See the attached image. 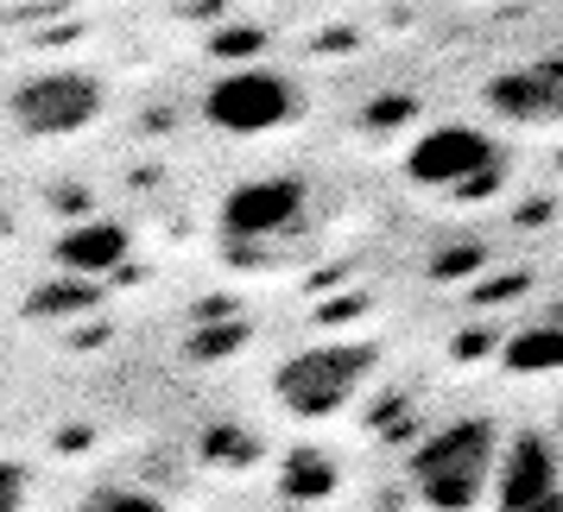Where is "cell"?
<instances>
[{
  "mask_svg": "<svg viewBox=\"0 0 563 512\" xmlns=\"http://www.w3.org/2000/svg\"><path fill=\"white\" fill-rule=\"evenodd\" d=\"M487 108L507 114L519 127H538V121H558L563 114V70L558 64H526V70H507V77L487 82Z\"/></svg>",
  "mask_w": 563,
  "mask_h": 512,
  "instance_id": "8",
  "label": "cell"
},
{
  "mask_svg": "<svg viewBox=\"0 0 563 512\" xmlns=\"http://www.w3.org/2000/svg\"><path fill=\"white\" fill-rule=\"evenodd\" d=\"M494 165H500V146H494L482 127L450 121V127H431L406 153V178L424 183V190H462V183H475L482 171H494Z\"/></svg>",
  "mask_w": 563,
  "mask_h": 512,
  "instance_id": "6",
  "label": "cell"
},
{
  "mask_svg": "<svg viewBox=\"0 0 563 512\" xmlns=\"http://www.w3.org/2000/svg\"><path fill=\"white\" fill-rule=\"evenodd\" d=\"M26 493H32V475L20 461H0V512H26Z\"/></svg>",
  "mask_w": 563,
  "mask_h": 512,
  "instance_id": "16",
  "label": "cell"
},
{
  "mask_svg": "<svg viewBox=\"0 0 563 512\" xmlns=\"http://www.w3.org/2000/svg\"><path fill=\"white\" fill-rule=\"evenodd\" d=\"M298 215H305V178H254V183H241V190H229L222 229L241 234V241H273Z\"/></svg>",
  "mask_w": 563,
  "mask_h": 512,
  "instance_id": "7",
  "label": "cell"
},
{
  "mask_svg": "<svg viewBox=\"0 0 563 512\" xmlns=\"http://www.w3.org/2000/svg\"><path fill=\"white\" fill-rule=\"evenodd\" d=\"M500 360H507V374H551V367H563V323H526L500 348Z\"/></svg>",
  "mask_w": 563,
  "mask_h": 512,
  "instance_id": "10",
  "label": "cell"
},
{
  "mask_svg": "<svg viewBox=\"0 0 563 512\" xmlns=\"http://www.w3.org/2000/svg\"><path fill=\"white\" fill-rule=\"evenodd\" d=\"M209 127L222 133H273L285 121H298V89L279 70H260V64H234L209 82L203 96Z\"/></svg>",
  "mask_w": 563,
  "mask_h": 512,
  "instance_id": "3",
  "label": "cell"
},
{
  "mask_svg": "<svg viewBox=\"0 0 563 512\" xmlns=\"http://www.w3.org/2000/svg\"><path fill=\"white\" fill-rule=\"evenodd\" d=\"M96 114H102V82L82 70H45V77H26L13 89V121L38 140L82 133Z\"/></svg>",
  "mask_w": 563,
  "mask_h": 512,
  "instance_id": "5",
  "label": "cell"
},
{
  "mask_svg": "<svg viewBox=\"0 0 563 512\" xmlns=\"http://www.w3.org/2000/svg\"><path fill=\"white\" fill-rule=\"evenodd\" d=\"M234 348H247V316H203V330L184 342V355L197 360V367L234 355Z\"/></svg>",
  "mask_w": 563,
  "mask_h": 512,
  "instance_id": "11",
  "label": "cell"
},
{
  "mask_svg": "<svg viewBox=\"0 0 563 512\" xmlns=\"http://www.w3.org/2000/svg\"><path fill=\"white\" fill-rule=\"evenodd\" d=\"M494 500L500 512H563V449L544 431H519L500 443Z\"/></svg>",
  "mask_w": 563,
  "mask_h": 512,
  "instance_id": "4",
  "label": "cell"
},
{
  "mask_svg": "<svg viewBox=\"0 0 563 512\" xmlns=\"http://www.w3.org/2000/svg\"><path fill=\"white\" fill-rule=\"evenodd\" d=\"M121 259H128V229H121V222H102V215L77 222V229L57 241V266L77 272V279H89V272H114Z\"/></svg>",
  "mask_w": 563,
  "mask_h": 512,
  "instance_id": "9",
  "label": "cell"
},
{
  "mask_svg": "<svg viewBox=\"0 0 563 512\" xmlns=\"http://www.w3.org/2000/svg\"><path fill=\"white\" fill-rule=\"evenodd\" d=\"M399 121H411V96H380L367 108V127H399Z\"/></svg>",
  "mask_w": 563,
  "mask_h": 512,
  "instance_id": "18",
  "label": "cell"
},
{
  "mask_svg": "<svg viewBox=\"0 0 563 512\" xmlns=\"http://www.w3.org/2000/svg\"><path fill=\"white\" fill-rule=\"evenodd\" d=\"M216 52H222V57H247V52H260V32H254V26H229Z\"/></svg>",
  "mask_w": 563,
  "mask_h": 512,
  "instance_id": "19",
  "label": "cell"
},
{
  "mask_svg": "<svg viewBox=\"0 0 563 512\" xmlns=\"http://www.w3.org/2000/svg\"><path fill=\"white\" fill-rule=\"evenodd\" d=\"M77 512H172L158 493H146V487H121V481H108V487H89L77 500Z\"/></svg>",
  "mask_w": 563,
  "mask_h": 512,
  "instance_id": "12",
  "label": "cell"
},
{
  "mask_svg": "<svg viewBox=\"0 0 563 512\" xmlns=\"http://www.w3.org/2000/svg\"><path fill=\"white\" fill-rule=\"evenodd\" d=\"M374 360H380L374 342H323V348H305V355L285 360L273 374V392L298 418H330V411L355 405V392L367 386Z\"/></svg>",
  "mask_w": 563,
  "mask_h": 512,
  "instance_id": "2",
  "label": "cell"
},
{
  "mask_svg": "<svg viewBox=\"0 0 563 512\" xmlns=\"http://www.w3.org/2000/svg\"><path fill=\"white\" fill-rule=\"evenodd\" d=\"M475 266H482V247H450V254H437V279H468V272H475Z\"/></svg>",
  "mask_w": 563,
  "mask_h": 512,
  "instance_id": "17",
  "label": "cell"
},
{
  "mask_svg": "<svg viewBox=\"0 0 563 512\" xmlns=\"http://www.w3.org/2000/svg\"><path fill=\"white\" fill-rule=\"evenodd\" d=\"M500 468V431L494 418H456L418 443L411 456V487L431 512H475L494 493Z\"/></svg>",
  "mask_w": 563,
  "mask_h": 512,
  "instance_id": "1",
  "label": "cell"
},
{
  "mask_svg": "<svg viewBox=\"0 0 563 512\" xmlns=\"http://www.w3.org/2000/svg\"><path fill=\"white\" fill-rule=\"evenodd\" d=\"M96 304V291L89 285H57V291H32V316L38 310H89Z\"/></svg>",
  "mask_w": 563,
  "mask_h": 512,
  "instance_id": "15",
  "label": "cell"
},
{
  "mask_svg": "<svg viewBox=\"0 0 563 512\" xmlns=\"http://www.w3.org/2000/svg\"><path fill=\"white\" fill-rule=\"evenodd\" d=\"M335 475L323 456H291L285 461V493H298V500H317V493H330Z\"/></svg>",
  "mask_w": 563,
  "mask_h": 512,
  "instance_id": "13",
  "label": "cell"
},
{
  "mask_svg": "<svg viewBox=\"0 0 563 512\" xmlns=\"http://www.w3.org/2000/svg\"><path fill=\"white\" fill-rule=\"evenodd\" d=\"M260 443L247 431H209V461H254Z\"/></svg>",
  "mask_w": 563,
  "mask_h": 512,
  "instance_id": "14",
  "label": "cell"
}]
</instances>
